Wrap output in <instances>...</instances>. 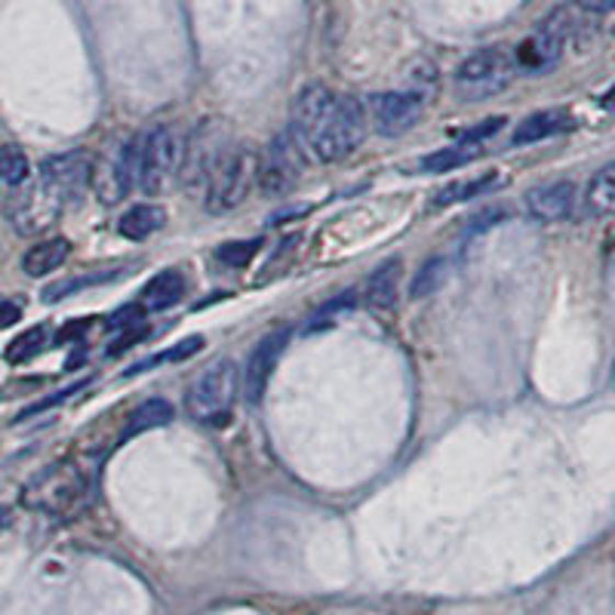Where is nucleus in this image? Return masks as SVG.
Instances as JSON below:
<instances>
[{
    "mask_svg": "<svg viewBox=\"0 0 615 615\" xmlns=\"http://www.w3.org/2000/svg\"><path fill=\"white\" fill-rule=\"evenodd\" d=\"M367 105L354 96H336L323 83H308L292 105V138L321 164H336L367 138Z\"/></svg>",
    "mask_w": 615,
    "mask_h": 615,
    "instance_id": "obj_1",
    "label": "nucleus"
},
{
    "mask_svg": "<svg viewBox=\"0 0 615 615\" xmlns=\"http://www.w3.org/2000/svg\"><path fill=\"white\" fill-rule=\"evenodd\" d=\"M241 391V372L231 360H215L206 369H200L194 382L188 384L185 410L200 425H225L231 406Z\"/></svg>",
    "mask_w": 615,
    "mask_h": 615,
    "instance_id": "obj_2",
    "label": "nucleus"
},
{
    "mask_svg": "<svg viewBox=\"0 0 615 615\" xmlns=\"http://www.w3.org/2000/svg\"><path fill=\"white\" fill-rule=\"evenodd\" d=\"M188 138L179 126L160 123L138 138V185L145 194L167 191L172 179L182 172Z\"/></svg>",
    "mask_w": 615,
    "mask_h": 615,
    "instance_id": "obj_3",
    "label": "nucleus"
},
{
    "mask_svg": "<svg viewBox=\"0 0 615 615\" xmlns=\"http://www.w3.org/2000/svg\"><path fill=\"white\" fill-rule=\"evenodd\" d=\"M87 492H90L87 474L75 461H59V465H49L25 487V505L53 514V517H68L77 507H83Z\"/></svg>",
    "mask_w": 615,
    "mask_h": 615,
    "instance_id": "obj_4",
    "label": "nucleus"
},
{
    "mask_svg": "<svg viewBox=\"0 0 615 615\" xmlns=\"http://www.w3.org/2000/svg\"><path fill=\"white\" fill-rule=\"evenodd\" d=\"M256 169H259V157L249 148H234L225 154L206 185V213H234L249 198L253 182H256Z\"/></svg>",
    "mask_w": 615,
    "mask_h": 615,
    "instance_id": "obj_5",
    "label": "nucleus"
},
{
    "mask_svg": "<svg viewBox=\"0 0 615 615\" xmlns=\"http://www.w3.org/2000/svg\"><path fill=\"white\" fill-rule=\"evenodd\" d=\"M514 80V59L502 49H477L456 68V92L465 99H490Z\"/></svg>",
    "mask_w": 615,
    "mask_h": 615,
    "instance_id": "obj_6",
    "label": "nucleus"
},
{
    "mask_svg": "<svg viewBox=\"0 0 615 615\" xmlns=\"http://www.w3.org/2000/svg\"><path fill=\"white\" fill-rule=\"evenodd\" d=\"M302 172H305V152L299 148V142L287 130L259 157L256 182H259L265 198H283V194H290L292 188L299 185Z\"/></svg>",
    "mask_w": 615,
    "mask_h": 615,
    "instance_id": "obj_7",
    "label": "nucleus"
},
{
    "mask_svg": "<svg viewBox=\"0 0 615 615\" xmlns=\"http://www.w3.org/2000/svg\"><path fill=\"white\" fill-rule=\"evenodd\" d=\"M92 188L102 203H121L138 185V138L121 142L92 164Z\"/></svg>",
    "mask_w": 615,
    "mask_h": 615,
    "instance_id": "obj_8",
    "label": "nucleus"
},
{
    "mask_svg": "<svg viewBox=\"0 0 615 615\" xmlns=\"http://www.w3.org/2000/svg\"><path fill=\"white\" fill-rule=\"evenodd\" d=\"M572 29H575L572 10H569V7L554 10V13L538 25L536 34L526 37L521 44V49H517V65L529 68V71H548V68L557 65L560 56H563V46L569 44Z\"/></svg>",
    "mask_w": 615,
    "mask_h": 615,
    "instance_id": "obj_9",
    "label": "nucleus"
},
{
    "mask_svg": "<svg viewBox=\"0 0 615 615\" xmlns=\"http://www.w3.org/2000/svg\"><path fill=\"white\" fill-rule=\"evenodd\" d=\"M422 111H425V99L422 96H415L410 90H391L376 92L369 99L367 118L379 136L400 138L422 121Z\"/></svg>",
    "mask_w": 615,
    "mask_h": 615,
    "instance_id": "obj_10",
    "label": "nucleus"
},
{
    "mask_svg": "<svg viewBox=\"0 0 615 615\" xmlns=\"http://www.w3.org/2000/svg\"><path fill=\"white\" fill-rule=\"evenodd\" d=\"M287 345H290V329H287V326H277V329H271V333L253 348L249 364H246V372L241 376V391H244V398L249 400V403H259V400L265 398V391H268V384H271V376H275V369L277 364H280L283 351H287Z\"/></svg>",
    "mask_w": 615,
    "mask_h": 615,
    "instance_id": "obj_11",
    "label": "nucleus"
},
{
    "mask_svg": "<svg viewBox=\"0 0 615 615\" xmlns=\"http://www.w3.org/2000/svg\"><path fill=\"white\" fill-rule=\"evenodd\" d=\"M92 179V157L87 152H65L53 154L41 164L37 182L46 185L53 194H59L65 203L83 194V188Z\"/></svg>",
    "mask_w": 615,
    "mask_h": 615,
    "instance_id": "obj_12",
    "label": "nucleus"
},
{
    "mask_svg": "<svg viewBox=\"0 0 615 615\" xmlns=\"http://www.w3.org/2000/svg\"><path fill=\"white\" fill-rule=\"evenodd\" d=\"M65 210V200L59 194H53L46 185L34 182L29 191H22L19 198L10 203V219L22 234H37L46 231Z\"/></svg>",
    "mask_w": 615,
    "mask_h": 615,
    "instance_id": "obj_13",
    "label": "nucleus"
},
{
    "mask_svg": "<svg viewBox=\"0 0 615 615\" xmlns=\"http://www.w3.org/2000/svg\"><path fill=\"white\" fill-rule=\"evenodd\" d=\"M523 206H526L529 219H536V222H545V225L563 222V219H569L572 210H575V185L572 182L538 185V188H533V191H526Z\"/></svg>",
    "mask_w": 615,
    "mask_h": 615,
    "instance_id": "obj_14",
    "label": "nucleus"
},
{
    "mask_svg": "<svg viewBox=\"0 0 615 615\" xmlns=\"http://www.w3.org/2000/svg\"><path fill=\"white\" fill-rule=\"evenodd\" d=\"M572 126V114L567 108H548V111H536L529 118H523L514 130L511 142L514 145H533V142H541V138H551L557 133H567Z\"/></svg>",
    "mask_w": 615,
    "mask_h": 615,
    "instance_id": "obj_15",
    "label": "nucleus"
},
{
    "mask_svg": "<svg viewBox=\"0 0 615 615\" xmlns=\"http://www.w3.org/2000/svg\"><path fill=\"white\" fill-rule=\"evenodd\" d=\"M400 277H403V265L400 259H388L384 265H379L372 275L367 277L364 283V305L369 308H391L398 302V290H400Z\"/></svg>",
    "mask_w": 615,
    "mask_h": 615,
    "instance_id": "obj_16",
    "label": "nucleus"
},
{
    "mask_svg": "<svg viewBox=\"0 0 615 615\" xmlns=\"http://www.w3.org/2000/svg\"><path fill=\"white\" fill-rule=\"evenodd\" d=\"M167 225V213L164 206H154V203H142V206H133L121 215L118 222V231H121L126 241H148L152 234Z\"/></svg>",
    "mask_w": 615,
    "mask_h": 615,
    "instance_id": "obj_17",
    "label": "nucleus"
},
{
    "mask_svg": "<svg viewBox=\"0 0 615 615\" xmlns=\"http://www.w3.org/2000/svg\"><path fill=\"white\" fill-rule=\"evenodd\" d=\"M68 253H71V244H68L65 237L41 241V244L31 246L29 253H25L22 268H25V275H31V277H46V275H53L56 268L65 265Z\"/></svg>",
    "mask_w": 615,
    "mask_h": 615,
    "instance_id": "obj_18",
    "label": "nucleus"
},
{
    "mask_svg": "<svg viewBox=\"0 0 615 615\" xmlns=\"http://www.w3.org/2000/svg\"><path fill=\"white\" fill-rule=\"evenodd\" d=\"M492 188H499V172H487V176H477V179H459V182L444 185L434 198H431V206L434 210H446L452 203H468V200L487 194Z\"/></svg>",
    "mask_w": 615,
    "mask_h": 615,
    "instance_id": "obj_19",
    "label": "nucleus"
},
{
    "mask_svg": "<svg viewBox=\"0 0 615 615\" xmlns=\"http://www.w3.org/2000/svg\"><path fill=\"white\" fill-rule=\"evenodd\" d=\"M185 295V277L179 271H160L152 277V283L142 292V302L152 311H167V308L179 305Z\"/></svg>",
    "mask_w": 615,
    "mask_h": 615,
    "instance_id": "obj_20",
    "label": "nucleus"
},
{
    "mask_svg": "<svg viewBox=\"0 0 615 615\" xmlns=\"http://www.w3.org/2000/svg\"><path fill=\"white\" fill-rule=\"evenodd\" d=\"M584 206L591 215H613L615 213V164H606L594 172L584 191Z\"/></svg>",
    "mask_w": 615,
    "mask_h": 615,
    "instance_id": "obj_21",
    "label": "nucleus"
},
{
    "mask_svg": "<svg viewBox=\"0 0 615 615\" xmlns=\"http://www.w3.org/2000/svg\"><path fill=\"white\" fill-rule=\"evenodd\" d=\"M172 415H176V410H172V403H169L167 398H152L145 400V403H138L136 410L130 413V434H145V431H154V428H164V425H169L172 422Z\"/></svg>",
    "mask_w": 615,
    "mask_h": 615,
    "instance_id": "obj_22",
    "label": "nucleus"
},
{
    "mask_svg": "<svg viewBox=\"0 0 615 615\" xmlns=\"http://www.w3.org/2000/svg\"><path fill=\"white\" fill-rule=\"evenodd\" d=\"M446 277H449V259H444V256H434V259H428L418 271L413 275V280H410V299H428V295H434V292L440 290L446 283Z\"/></svg>",
    "mask_w": 615,
    "mask_h": 615,
    "instance_id": "obj_23",
    "label": "nucleus"
},
{
    "mask_svg": "<svg viewBox=\"0 0 615 615\" xmlns=\"http://www.w3.org/2000/svg\"><path fill=\"white\" fill-rule=\"evenodd\" d=\"M46 342H49V326L41 323V326H31L25 333H19V336L7 345V360L10 364H25L31 357H37V354L44 351Z\"/></svg>",
    "mask_w": 615,
    "mask_h": 615,
    "instance_id": "obj_24",
    "label": "nucleus"
},
{
    "mask_svg": "<svg viewBox=\"0 0 615 615\" xmlns=\"http://www.w3.org/2000/svg\"><path fill=\"white\" fill-rule=\"evenodd\" d=\"M477 154H480V145H452V148H444V152L428 154L422 160V169L425 172H449V169H459L465 164H471Z\"/></svg>",
    "mask_w": 615,
    "mask_h": 615,
    "instance_id": "obj_25",
    "label": "nucleus"
},
{
    "mask_svg": "<svg viewBox=\"0 0 615 615\" xmlns=\"http://www.w3.org/2000/svg\"><path fill=\"white\" fill-rule=\"evenodd\" d=\"M29 179V157L15 145H0V182L22 188Z\"/></svg>",
    "mask_w": 615,
    "mask_h": 615,
    "instance_id": "obj_26",
    "label": "nucleus"
},
{
    "mask_svg": "<svg viewBox=\"0 0 615 615\" xmlns=\"http://www.w3.org/2000/svg\"><path fill=\"white\" fill-rule=\"evenodd\" d=\"M261 249V237L256 241H241V244H225L215 256L219 261H225V265H246V261L253 259L256 253Z\"/></svg>",
    "mask_w": 615,
    "mask_h": 615,
    "instance_id": "obj_27",
    "label": "nucleus"
},
{
    "mask_svg": "<svg viewBox=\"0 0 615 615\" xmlns=\"http://www.w3.org/2000/svg\"><path fill=\"white\" fill-rule=\"evenodd\" d=\"M505 118H487L483 123H474V126H468V130L461 133L459 145H480V142L495 136L499 130H505Z\"/></svg>",
    "mask_w": 615,
    "mask_h": 615,
    "instance_id": "obj_28",
    "label": "nucleus"
},
{
    "mask_svg": "<svg viewBox=\"0 0 615 615\" xmlns=\"http://www.w3.org/2000/svg\"><path fill=\"white\" fill-rule=\"evenodd\" d=\"M92 283H99V277H75V280H56L44 290V302H59L65 295H71L77 290H87Z\"/></svg>",
    "mask_w": 615,
    "mask_h": 615,
    "instance_id": "obj_29",
    "label": "nucleus"
},
{
    "mask_svg": "<svg viewBox=\"0 0 615 615\" xmlns=\"http://www.w3.org/2000/svg\"><path fill=\"white\" fill-rule=\"evenodd\" d=\"M502 219H507V210L505 206H487V210H480V213H474L471 219H468V234H480V231H490L495 228Z\"/></svg>",
    "mask_w": 615,
    "mask_h": 615,
    "instance_id": "obj_30",
    "label": "nucleus"
},
{
    "mask_svg": "<svg viewBox=\"0 0 615 615\" xmlns=\"http://www.w3.org/2000/svg\"><path fill=\"white\" fill-rule=\"evenodd\" d=\"M203 345V338H188V342H182V345H176L172 348V354H167V360H182V357H188V354H194Z\"/></svg>",
    "mask_w": 615,
    "mask_h": 615,
    "instance_id": "obj_31",
    "label": "nucleus"
},
{
    "mask_svg": "<svg viewBox=\"0 0 615 615\" xmlns=\"http://www.w3.org/2000/svg\"><path fill=\"white\" fill-rule=\"evenodd\" d=\"M19 317H22V308L15 305V302H0V329L15 323Z\"/></svg>",
    "mask_w": 615,
    "mask_h": 615,
    "instance_id": "obj_32",
    "label": "nucleus"
},
{
    "mask_svg": "<svg viewBox=\"0 0 615 615\" xmlns=\"http://www.w3.org/2000/svg\"><path fill=\"white\" fill-rule=\"evenodd\" d=\"M588 10H594V13H610L615 10V0H582Z\"/></svg>",
    "mask_w": 615,
    "mask_h": 615,
    "instance_id": "obj_33",
    "label": "nucleus"
},
{
    "mask_svg": "<svg viewBox=\"0 0 615 615\" xmlns=\"http://www.w3.org/2000/svg\"><path fill=\"white\" fill-rule=\"evenodd\" d=\"M600 105L610 108V111H615V83H613V87H610V90L603 92V99H600Z\"/></svg>",
    "mask_w": 615,
    "mask_h": 615,
    "instance_id": "obj_34",
    "label": "nucleus"
},
{
    "mask_svg": "<svg viewBox=\"0 0 615 615\" xmlns=\"http://www.w3.org/2000/svg\"><path fill=\"white\" fill-rule=\"evenodd\" d=\"M7 521V511H3V507H0V523Z\"/></svg>",
    "mask_w": 615,
    "mask_h": 615,
    "instance_id": "obj_35",
    "label": "nucleus"
},
{
    "mask_svg": "<svg viewBox=\"0 0 615 615\" xmlns=\"http://www.w3.org/2000/svg\"><path fill=\"white\" fill-rule=\"evenodd\" d=\"M613 34H615V25H613Z\"/></svg>",
    "mask_w": 615,
    "mask_h": 615,
    "instance_id": "obj_36",
    "label": "nucleus"
}]
</instances>
